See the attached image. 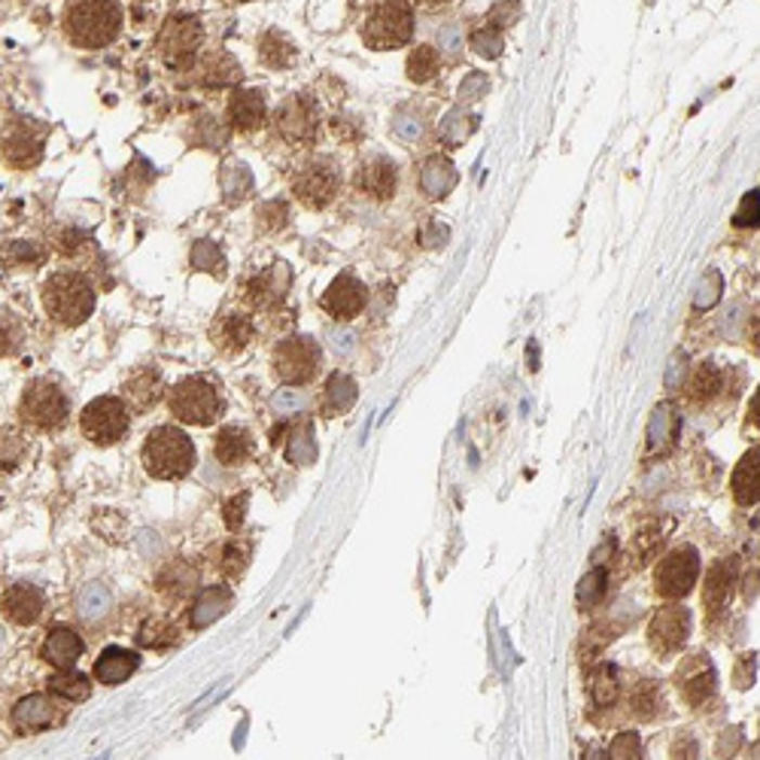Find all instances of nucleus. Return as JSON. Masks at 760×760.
<instances>
[{
  "instance_id": "f257e3e1",
  "label": "nucleus",
  "mask_w": 760,
  "mask_h": 760,
  "mask_svg": "<svg viewBox=\"0 0 760 760\" xmlns=\"http://www.w3.org/2000/svg\"><path fill=\"white\" fill-rule=\"evenodd\" d=\"M123 31V7L116 0H74L64 10V34L79 49L110 47Z\"/></svg>"
},
{
  "instance_id": "f03ea898",
  "label": "nucleus",
  "mask_w": 760,
  "mask_h": 760,
  "mask_svg": "<svg viewBox=\"0 0 760 760\" xmlns=\"http://www.w3.org/2000/svg\"><path fill=\"white\" fill-rule=\"evenodd\" d=\"M94 305H98V293H94L92 280L74 271V268L55 271L43 283V308H47L49 320L59 323V326H82L92 317Z\"/></svg>"
},
{
  "instance_id": "7ed1b4c3",
  "label": "nucleus",
  "mask_w": 760,
  "mask_h": 760,
  "mask_svg": "<svg viewBox=\"0 0 760 760\" xmlns=\"http://www.w3.org/2000/svg\"><path fill=\"white\" fill-rule=\"evenodd\" d=\"M140 460H143L146 475H153L156 481H183L198 463V450L183 429L158 426L146 435Z\"/></svg>"
},
{
  "instance_id": "20e7f679",
  "label": "nucleus",
  "mask_w": 760,
  "mask_h": 760,
  "mask_svg": "<svg viewBox=\"0 0 760 760\" xmlns=\"http://www.w3.org/2000/svg\"><path fill=\"white\" fill-rule=\"evenodd\" d=\"M414 7L411 0H377L365 25H362V40L374 52H389V49H402L414 40Z\"/></svg>"
},
{
  "instance_id": "39448f33",
  "label": "nucleus",
  "mask_w": 760,
  "mask_h": 760,
  "mask_svg": "<svg viewBox=\"0 0 760 760\" xmlns=\"http://www.w3.org/2000/svg\"><path fill=\"white\" fill-rule=\"evenodd\" d=\"M67 414H70L67 396L52 381H43V377L31 381L22 392V399H18V417L37 433L62 429L67 423Z\"/></svg>"
},
{
  "instance_id": "423d86ee",
  "label": "nucleus",
  "mask_w": 760,
  "mask_h": 760,
  "mask_svg": "<svg viewBox=\"0 0 760 760\" xmlns=\"http://www.w3.org/2000/svg\"><path fill=\"white\" fill-rule=\"evenodd\" d=\"M168 408L173 420L186 423V426H210L222 411V399L214 384H207L204 377H186L177 387L168 389Z\"/></svg>"
},
{
  "instance_id": "0eeeda50",
  "label": "nucleus",
  "mask_w": 760,
  "mask_h": 760,
  "mask_svg": "<svg viewBox=\"0 0 760 760\" xmlns=\"http://www.w3.org/2000/svg\"><path fill=\"white\" fill-rule=\"evenodd\" d=\"M128 426H131L128 404L116 396H101V399L86 404L79 414V429L98 448H110V445L123 441L128 435Z\"/></svg>"
},
{
  "instance_id": "6e6552de",
  "label": "nucleus",
  "mask_w": 760,
  "mask_h": 760,
  "mask_svg": "<svg viewBox=\"0 0 760 760\" xmlns=\"http://www.w3.org/2000/svg\"><path fill=\"white\" fill-rule=\"evenodd\" d=\"M204 47V28L202 22L195 16H186V13H177L171 16L162 31H158L156 49L162 55V62L168 67H189L195 62L198 49Z\"/></svg>"
},
{
  "instance_id": "1a4fd4ad",
  "label": "nucleus",
  "mask_w": 760,
  "mask_h": 760,
  "mask_svg": "<svg viewBox=\"0 0 760 760\" xmlns=\"http://www.w3.org/2000/svg\"><path fill=\"white\" fill-rule=\"evenodd\" d=\"M320 359H323V353L313 338L293 335L274 347V374L286 387H305L320 372Z\"/></svg>"
},
{
  "instance_id": "9d476101",
  "label": "nucleus",
  "mask_w": 760,
  "mask_h": 760,
  "mask_svg": "<svg viewBox=\"0 0 760 760\" xmlns=\"http://www.w3.org/2000/svg\"><path fill=\"white\" fill-rule=\"evenodd\" d=\"M338 192H342V177L326 158L308 162L305 168L295 171L293 195L295 202L305 204L308 210H326L329 204L338 198Z\"/></svg>"
},
{
  "instance_id": "9b49d317",
  "label": "nucleus",
  "mask_w": 760,
  "mask_h": 760,
  "mask_svg": "<svg viewBox=\"0 0 760 760\" xmlns=\"http://www.w3.org/2000/svg\"><path fill=\"white\" fill-rule=\"evenodd\" d=\"M699 578V554L694 548H675L654 569V590L664 600H684Z\"/></svg>"
},
{
  "instance_id": "f8f14e48",
  "label": "nucleus",
  "mask_w": 760,
  "mask_h": 760,
  "mask_svg": "<svg viewBox=\"0 0 760 760\" xmlns=\"http://www.w3.org/2000/svg\"><path fill=\"white\" fill-rule=\"evenodd\" d=\"M274 128L289 146H308L320 131V110L308 94H289L274 113Z\"/></svg>"
},
{
  "instance_id": "ddd939ff",
  "label": "nucleus",
  "mask_w": 760,
  "mask_h": 760,
  "mask_svg": "<svg viewBox=\"0 0 760 760\" xmlns=\"http://www.w3.org/2000/svg\"><path fill=\"white\" fill-rule=\"evenodd\" d=\"M691 636V611L684 605H664L648 623V642L657 654L682 652L684 642Z\"/></svg>"
},
{
  "instance_id": "4468645a",
  "label": "nucleus",
  "mask_w": 760,
  "mask_h": 760,
  "mask_svg": "<svg viewBox=\"0 0 760 760\" xmlns=\"http://www.w3.org/2000/svg\"><path fill=\"white\" fill-rule=\"evenodd\" d=\"M365 305H369V289L353 274H338V278L332 280V286L323 293V298H320V308L332 320H338V323L357 320L359 313L365 311Z\"/></svg>"
},
{
  "instance_id": "2eb2a0df",
  "label": "nucleus",
  "mask_w": 760,
  "mask_h": 760,
  "mask_svg": "<svg viewBox=\"0 0 760 760\" xmlns=\"http://www.w3.org/2000/svg\"><path fill=\"white\" fill-rule=\"evenodd\" d=\"M0 153L7 158L10 168L28 171L40 158H43V131H37L31 123H18L7 131V138L0 143Z\"/></svg>"
},
{
  "instance_id": "dca6fc26",
  "label": "nucleus",
  "mask_w": 760,
  "mask_h": 760,
  "mask_svg": "<svg viewBox=\"0 0 760 760\" xmlns=\"http://www.w3.org/2000/svg\"><path fill=\"white\" fill-rule=\"evenodd\" d=\"M357 192L365 195L369 202H389L396 195V186H399V171L389 158L374 156L369 162H362L357 171Z\"/></svg>"
},
{
  "instance_id": "f3484780",
  "label": "nucleus",
  "mask_w": 760,
  "mask_h": 760,
  "mask_svg": "<svg viewBox=\"0 0 760 760\" xmlns=\"http://www.w3.org/2000/svg\"><path fill=\"white\" fill-rule=\"evenodd\" d=\"M47 608V596L43 590L34 588V584H13V588L3 590L0 596V611L7 621H13L16 627H31V623L40 621Z\"/></svg>"
},
{
  "instance_id": "a211bd4d",
  "label": "nucleus",
  "mask_w": 760,
  "mask_h": 760,
  "mask_svg": "<svg viewBox=\"0 0 760 760\" xmlns=\"http://www.w3.org/2000/svg\"><path fill=\"white\" fill-rule=\"evenodd\" d=\"M675 684H679V691H682V697L694 706V709H699V706H706L709 699L714 697V687H718V679H714V669L712 664L703 657V654H694L687 664H684L682 669H679V675H675Z\"/></svg>"
},
{
  "instance_id": "6ab92c4d",
  "label": "nucleus",
  "mask_w": 760,
  "mask_h": 760,
  "mask_svg": "<svg viewBox=\"0 0 760 760\" xmlns=\"http://www.w3.org/2000/svg\"><path fill=\"white\" fill-rule=\"evenodd\" d=\"M733 590H736V566L730 559L712 563V569L706 572V584H703V605H706L709 618H718L727 611Z\"/></svg>"
},
{
  "instance_id": "aec40b11",
  "label": "nucleus",
  "mask_w": 760,
  "mask_h": 760,
  "mask_svg": "<svg viewBox=\"0 0 760 760\" xmlns=\"http://www.w3.org/2000/svg\"><path fill=\"white\" fill-rule=\"evenodd\" d=\"M162 396H165V381L150 365L128 374V381L123 384V402L128 404V411H138V414L156 408Z\"/></svg>"
},
{
  "instance_id": "412c9836",
  "label": "nucleus",
  "mask_w": 760,
  "mask_h": 760,
  "mask_svg": "<svg viewBox=\"0 0 760 760\" xmlns=\"http://www.w3.org/2000/svg\"><path fill=\"white\" fill-rule=\"evenodd\" d=\"M253 335H256V326L244 313H226V317H219L217 323L210 326V342L217 344V350L229 353V357L247 350Z\"/></svg>"
},
{
  "instance_id": "4be33fe9",
  "label": "nucleus",
  "mask_w": 760,
  "mask_h": 760,
  "mask_svg": "<svg viewBox=\"0 0 760 760\" xmlns=\"http://www.w3.org/2000/svg\"><path fill=\"white\" fill-rule=\"evenodd\" d=\"M82 652H86V642L79 639V633L67 630V627H55L43 639V645H40V657L55 669H74L79 657H82Z\"/></svg>"
},
{
  "instance_id": "5701e85b",
  "label": "nucleus",
  "mask_w": 760,
  "mask_h": 760,
  "mask_svg": "<svg viewBox=\"0 0 760 760\" xmlns=\"http://www.w3.org/2000/svg\"><path fill=\"white\" fill-rule=\"evenodd\" d=\"M268 119V107H265V98L259 89H237L229 101V123L237 128V131H259Z\"/></svg>"
},
{
  "instance_id": "b1692460",
  "label": "nucleus",
  "mask_w": 760,
  "mask_h": 760,
  "mask_svg": "<svg viewBox=\"0 0 760 760\" xmlns=\"http://www.w3.org/2000/svg\"><path fill=\"white\" fill-rule=\"evenodd\" d=\"M253 450H256V441L241 426H222L217 438H214V456H217L219 466L226 468L244 466L249 456H253Z\"/></svg>"
},
{
  "instance_id": "393cba45",
  "label": "nucleus",
  "mask_w": 760,
  "mask_h": 760,
  "mask_svg": "<svg viewBox=\"0 0 760 760\" xmlns=\"http://www.w3.org/2000/svg\"><path fill=\"white\" fill-rule=\"evenodd\" d=\"M286 289H289V274L283 265H278V268H268L249 280L244 293H247V301L253 308H274L286 298Z\"/></svg>"
},
{
  "instance_id": "a878e982",
  "label": "nucleus",
  "mask_w": 760,
  "mask_h": 760,
  "mask_svg": "<svg viewBox=\"0 0 760 760\" xmlns=\"http://www.w3.org/2000/svg\"><path fill=\"white\" fill-rule=\"evenodd\" d=\"M52 721H55V709H52V699L43 694L18 699L16 709H13V724L18 733H40V730L52 727Z\"/></svg>"
},
{
  "instance_id": "bb28decb",
  "label": "nucleus",
  "mask_w": 760,
  "mask_h": 760,
  "mask_svg": "<svg viewBox=\"0 0 760 760\" xmlns=\"http://www.w3.org/2000/svg\"><path fill=\"white\" fill-rule=\"evenodd\" d=\"M758 478H760V453L758 448H755V450H748L743 460H739V466H736V472H733V484H730L733 499H736L739 505H745V508L758 505V499H760Z\"/></svg>"
},
{
  "instance_id": "cd10ccee",
  "label": "nucleus",
  "mask_w": 760,
  "mask_h": 760,
  "mask_svg": "<svg viewBox=\"0 0 760 760\" xmlns=\"http://www.w3.org/2000/svg\"><path fill=\"white\" fill-rule=\"evenodd\" d=\"M140 667V657L134 652L123 648H107L94 664V679L101 684H123L128 682Z\"/></svg>"
},
{
  "instance_id": "c85d7f7f",
  "label": "nucleus",
  "mask_w": 760,
  "mask_h": 760,
  "mask_svg": "<svg viewBox=\"0 0 760 760\" xmlns=\"http://www.w3.org/2000/svg\"><path fill=\"white\" fill-rule=\"evenodd\" d=\"M721 384H724L721 369L712 365V362H699L694 374H691V381H687V396H691V402L697 404L712 402L714 396L721 392Z\"/></svg>"
},
{
  "instance_id": "c756f323",
  "label": "nucleus",
  "mask_w": 760,
  "mask_h": 760,
  "mask_svg": "<svg viewBox=\"0 0 760 760\" xmlns=\"http://www.w3.org/2000/svg\"><path fill=\"white\" fill-rule=\"evenodd\" d=\"M89 694H92V682L86 675L74 672V669H59V675L49 679V697L77 706L82 699H89Z\"/></svg>"
},
{
  "instance_id": "7c9ffc66",
  "label": "nucleus",
  "mask_w": 760,
  "mask_h": 760,
  "mask_svg": "<svg viewBox=\"0 0 760 760\" xmlns=\"http://www.w3.org/2000/svg\"><path fill=\"white\" fill-rule=\"evenodd\" d=\"M195 581H198V572H195L192 566H186L183 559H177V563H171L165 572L158 575L156 584L168 600H183L186 593L195 590Z\"/></svg>"
},
{
  "instance_id": "2f4dec72",
  "label": "nucleus",
  "mask_w": 760,
  "mask_h": 760,
  "mask_svg": "<svg viewBox=\"0 0 760 760\" xmlns=\"http://www.w3.org/2000/svg\"><path fill=\"white\" fill-rule=\"evenodd\" d=\"M441 70V55L435 47H414L408 55V79L411 82H429Z\"/></svg>"
},
{
  "instance_id": "473e14b6",
  "label": "nucleus",
  "mask_w": 760,
  "mask_h": 760,
  "mask_svg": "<svg viewBox=\"0 0 760 760\" xmlns=\"http://www.w3.org/2000/svg\"><path fill=\"white\" fill-rule=\"evenodd\" d=\"M590 699L600 706V709H605V706H611L615 699H618V694H621V682H618V672L611 667H600L593 675H590Z\"/></svg>"
},
{
  "instance_id": "72a5a7b5",
  "label": "nucleus",
  "mask_w": 760,
  "mask_h": 760,
  "mask_svg": "<svg viewBox=\"0 0 760 760\" xmlns=\"http://www.w3.org/2000/svg\"><path fill=\"white\" fill-rule=\"evenodd\" d=\"M259 59L268 67H289L295 62V47L280 31H268L259 43Z\"/></svg>"
},
{
  "instance_id": "f704fd0d",
  "label": "nucleus",
  "mask_w": 760,
  "mask_h": 760,
  "mask_svg": "<svg viewBox=\"0 0 760 760\" xmlns=\"http://www.w3.org/2000/svg\"><path fill=\"white\" fill-rule=\"evenodd\" d=\"M630 709H633L639 721H652L654 714L660 712V691L652 682H642L630 694Z\"/></svg>"
},
{
  "instance_id": "c9c22d12",
  "label": "nucleus",
  "mask_w": 760,
  "mask_h": 760,
  "mask_svg": "<svg viewBox=\"0 0 760 760\" xmlns=\"http://www.w3.org/2000/svg\"><path fill=\"white\" fill-rule=\"evenodd\" d=\"M202 74H207V77H202L207 86H232V82H237V64L229 55H210L202 64Z\"/></svg>"
},
{
  "instance_id": "e433bc0d",
  "label": "nucleus",
  "mask_w": 760,
  "mask_h": 760,
  "mask_svg": "<svg viewBox=\"0 0 760 760\" xmlns=\"http://www.w3.org/2000/svg\"><path fill=\"white\" fill-rule=\"evenodd\" d=\"M25 342V329L18 323L16 313L0 311V357H13Z\"/></svg>"
},
{
  "instance_id": "4c0bfd02",
  "label": "nucleus",
  "mask_w": 760,
  "mask_h": 760,
  "mask_svg": "<svg viewBox=\"0 0 760 760\" xmlns=\"http://www.w3.org/2000/svg\"><path fill=\"white\" fill-rule=\"evenodd\" d=\"M217 569L226 578H241V572L247 569V548L241 542H226L219 551Z\"/></svg>"
},
{
  "instance_id": "58836bf2",
  "label": "nucleus",
  "mask_w": 760,
  "mask_h": 760,
  "mask_svg": "<svg viewBox=\"0 0 760 760\" xmlns=\"http://www.w3.org/2000/svg\"><path fill=\"white\" fill-rule=\"evenodd\" d=\"M3 259H7V265H13V268H28V265H40L43 262V247L40 244H34V241H13L10 247L3 249Z\"/></svg>"
},
{
  "instance_id": "ea45409f",
  "label": "nucleus",
  "mask_w": 760,
  "mask_h": 760,
  "mask_svg": "<svg viewBox=\"0 0 760 760\" xmlns=\"http://www.w3.org/2000/svg\"><path fill=\"white\" fill-rule=\"evenodd\" d=\"M173 623H165V621H150L143 623V630H140L138 642L140 645H146V648H165L168 642H173Z\"/></svg>"
},
{
  "instance_id": "a19ab883",
  "label": "nucleus",
  "mask_w": 760,
  "mask_h": 760,
  "mask_svg": "<svg viewBox=\"0 0 760 760\" xmlns=\"http://www.w3.org/2000/svg\"><path fill=\"white\" fill-rule=\"evenodd\" d=\"M608 751H611V758H642V745H639L636 733H621Z\"/></svg>"
},
{
  "instance_id": "79ce46f5",
  "label": "nucleus",
  "mask_w": 760,
  "mask_h": 760,
  "mask_svg": "<svg viewBox=\"0 0 760 760\" xmlns=\"http://www.w3.org/2000/svg\"><path fill=\"white\" fill-rule=\"evenodd\" d=\"M244 508H247V497H234L226 505V524H229V529H237V524L244 520Z\"/></svg>"
},
{
  "instance_id": "37998d69",
  "label": "nucleus",
  "mask_w": 760,
  "mask_h": 760,
  "mask_svg": "<svg viewBox=\"0 0 760 760\" xmlns=\"http://www.w3.org/2000/svg\"><path fill=\"white\" fill-rule=\"evenodd\" d=\"M417 3H423V7H441V3H448V0H417Z\"/></svg>"
},
{
  "instance_id": "c03bdc74",
  "label": "nucleus",
  "mask_w": 760,
  "mask_h": 760,
  "mask_svg": "<svg viewBox=\"0 0 760 760\" xmlns=\"http://www.w3.org/2000/svg\"><path fill=\"white\" fill-rule=\"evenodd\" d=\"M234 3H249V0H234Z\"/></svg>"
}]
</instances>
